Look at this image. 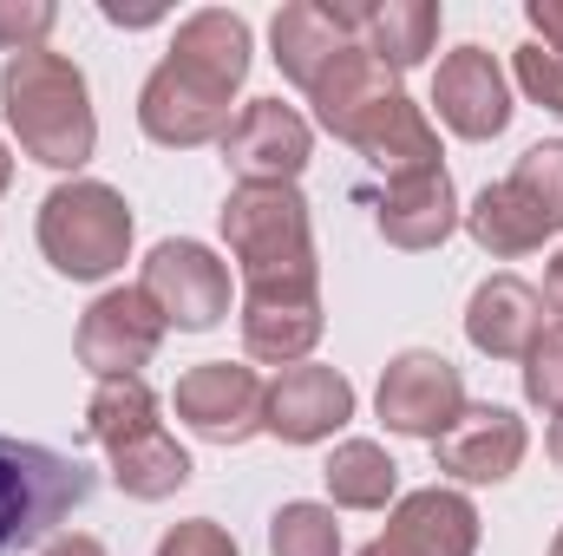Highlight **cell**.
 Returning a JSON list of instances; mask_svg holds the SVG:
<instances>
[{
	"label": "cell",
	"mask_w": 563,
	"mask_h": 556,
	"mask_svg": "<svg viewBox=\"0 0 563 556\" xmlns=\"http://www.w3.org/2000/svg\"><path fill=\"white\" fill-rule=\"evenodd\" d=\"M223 236L243 263L250 301H314L308 203L295 197V184H243L223 210Z\"/></svg>",
	"instance_id": "1"
},
{
	"label": "cell",
	"mask_w": 563,
	"mask_h": 556,
	"mask_svg": "<svg viewBox=\"0 0 563 556\" xmlns=\"http://www.w3.org/2000/svg\"><path fill=\"white\" fill-rule=\"evenodd\" d=\"M0 105H7V125L20 132L26 157L53 164V170H79L92 157V105H86V79L73 59L33 46V53H13L7 73H0Z\"/></svg>",
	"instance_id": "2"
},
{
	"label": "cell",
	"mask_w": 563,
	"mask_h": 556,
	"mask_svg": "<svg viewBox=\"0 0 563 556\" xmlns=\"http://www.w3.org/2000/svg\"><path fill=\"white\" fill-rule=\"evenodd\" d=\"M92 485L99 478L79 458L0 432V556L46 544L66 524V511H79L92 498Z\"/></svg>",
	"instance_id": "3"
},
{
	"label": "cell",
	"mask_w": 563,
	"mask_h": 556,
	"mask_svg": "<svg viewBox=\"0 0 563 556\" xmlns=\"http://www.w3.org/2000/svg\"><path fill=\"white\" fill-rule=\"evenodd\" d=\"M40 249L59 276L99 281L112 276L132 249V210L106 184H59L40 203Z\"/></svg>",
	"instance_id": "4"
},
{
	"label": "cell",
	"mask_w": 563,
	"mask_h": 556,
	"mask_svg": "<svg viewBox=\"0 0 563 556\" xmlns=\"http://www.w3.org/2000/svg\"><path fill=\"white\" fill-rule=\"evenodd\" d=\"M139 294L164 314V327H217L230 314V269L197 243H157Z\"/></svg>",
	"instance_id": "5"
},
{
	"label": "cell",
	"mask_w": 563,
	"mask_h": 556,
	"mask_svg": "<svg viewBox=\"0 0 563 556\" xmlns=\"http://www.w3.org/2000/svg\"><path fill=\"white\" fill-rule=\"evenodd\" d=\"M139 119L144 132L170 151H190V144H210V138H230V92L177 59H164L151 79H144V99H139Z\"/></svg>",
	"instance_id": "6"
},
{
	"label": "cell",
	"mask_w": 563,
	"mask_h": 556,
	"mask_svg": "<svg viewBox=\"0 0 563 556\" xmlns=\"http://www.w3.org/2000/svg\"><path fill=\"white\" fill-rule=\"evenodd\" d=\"M263 413H269V387L250 367L210 360V367H190L177 380V419L210 445H243L263 425Z\"/></svg>",
	"instance_id": "7"
},
{
	"label": "cell",
	"mask_w": 563,
	"mask_h": 556,
	"mask_svg": "<svg viewBox=\"0 0 563 556\" xmlns=\"http://www.w3.org/2000/svg\"><path fill=\"white\" fill-rule=\"evenodd\" d=\"M164 341V314L144 301L139 288H112L86 308L79 321V360L99 380H139V367L157 354Z\"/></svg>",
	"instance_id": "8"
},
{
	"label": "cell",
	"mask_w": 563,
	"mask_h": 556,
	"mask_svg": "<svg viewBox=\"0 0 563 556\" xmlns=\"http://www.w3.org/2000/svg\"><path fill=\"white\" fill-rule=\"evenodd\" d=\"M465 413V387H459V367L445 354H400L387 374H380V419L394 432H413V438H439L452 419Z\"/></svg>",
	"instance_id": "9"
},
{
	"label": "cell",
	"mask_w": 563,
	"mask_h": 556,
	"mask_svg": "<svg viewBox=\"0 0 563 556\" xmlns=\"http://www.w3.org/2000/svg\"><path fill=\"white\" fill-rule=\"evenodd\" d=\"M432 105L459 138H498L511 125V86H505V73L485 46H459V53L439 59Z\"/></svg>",
	"instance_id": "10"
},
{
	"label": "cell",
	"mask_w": 563,
	"mask_h": 556,
	"mask_svg": "<svg viewBox=\"0 0 563 556\" xmlns=\"http://www.w3.org/2000/svg\"><path fill=\"white\" fill-rule=\"evenodd\" d=\"M223 157L243 184H295L308 164V125L282 99H250L223 138Z\"/></svg>",
	"instance_id": "11"
},
{
	"label": "cell",
	"mask_w": 563,
	"mask_h": 556,
	"mask_svg": "<svg viewBox=\"0 0 563 556\" xmlns=\"http://www.w3.org/2000/svg\"><path fill=\"white\" fill-rule=\"evenodd\" d=\"M432 445H439V471H452L465 485H498L525 458V425L505 407H465Z\"/></svg>",
	"instance_id": "12"
},
{
	"label": "cell",
	"mask_w": 563,
	"mask_h": 556,
	"mask_svg": "<svg viewBox=\"0 0 563 556\" xmlns=\"http://www.w3.org/2000/svg\"><path fill=\"white\" fill-rule=\"evenodd\" d=\"M361 26H367V7H334V0L282 7L276 13V66L308 92V86L328 73V59H334L347 40H361Z\"/></svg>",
	"instance_id": "13"
},
{
	"label": "cell",
	"mask_w": 563,
	"mask_h": 556,
	"mask_svg": "<svg viewBox=\"0 0 563 556\" xmlns=\"http://www.w3.org/2000/svg\"><path fill=\"white\" fill-rule=\"evenodd\" d=\"M347 419H354V387L334 367H282V380L269 387L263 425L282 432L288 445H314V438H328Z\"/></svg>",
	"instance_id": "14"
},
{
	"label": "cell",
	"mask_w": 563,
	"mask_h": 556,
	"mask_svg": "<svg viewBox=\"0 0 563 556\" xmlns=\"http://www.w3.org/2000/svg\"><path fill=\"white\" fill-rule=\"evenodd\" d=\"M341 138L354 144V151H367L394 184H400V177H420V170H439V138H432L426 112L407 92H387L380 105H367Z\"/></svg>",
	"instance_id": "15"
},
{
	"label": "cell",
	"mask_w": 563,
	"mask_h": 556,
	"mask_svg": "<svg viewBox=\"0 0 563 556\" xmlns=\"http://www.w3.org/2000/svg\"><path fill=\"white\" fill-rule=\"evenodd\" d=\"M465 334L478 354L492 360H525L544 334V294L518 276H492L472 294V314H465Z\"/></svg>",
	"instance_id": "16"
},
{
	"label": "cell",
	"mask_w": 563,
	"mask_h": 556,
	"mask_svg": "<svg viewBox=\"0 0 563 556\" xmlns=\"http://www.w3.org/2000/svg\"><path fill=\"white\" fill-rule=\"evenodd\" d=\"M380 551L387 556H472L478 551V511L459 491H413L394 511Z\"/></svg>",
	"instance_id": "17"
},
{
	"label": "cell",
	"mask_w": 563,
	"mask_h": 556,
	"mask_svg": "<svg viewBox=\"0 0 563 556\" xmlns=\"http://www.w3.org/2000/svg\"><path fill=\"white\" fill-rule=\"evenodd\" d=\"M459 223V203H452V177L445 170H420V177H400L387 184V203H380V236L400 243V249H432L445 243Z\"/></svg>",
	"instance_id": "18"
},
{
	"label": "cell",
	"mask_w": 563,
	"mask_h": 556,
	"mask_svg": "<svg viewBox=\"0 0 563 556\" xmlns=\"http://www.w3.org/2000/svg\"><path fill=\"white\" fill-rule=\"evenodd\" d=\"M387 92H400V86H394V73H387L361 40H347V46L328 59V73L308 86V99H314V112H321V125H328L334 138H341L367 105H380Z\"/></svg>",
	"instance_id": "19"
},
{
	"label": "cell",
	"mask_w": 563,
	"mask_h": 556,
	"mask_svg": "<svg viewBox=\"0 0 563 556\" xmlns=\"http://www.w3.org/2000/svg\"><path fill=\"white\" fill-rule=\"evenodd\" d=\"M170 59L190 66V73H203V79H217L223 92H236L243 73H250V26L236 13H223V7H203V13H190L177 26Z\"/></svg>",
	"instance_id": "20"
},
{
	"label": "cell",
	"mask_w": 563,
	"mask_h": 556,
	"mask_svg": "<svg viewBox=\"0 0 563 556\" xmlns=\"http://www.w3.org/2000/svg\"><path fill=\"white\" fill-rule=\"evenodd\" d=\"M439 40V7L432 0H387V7H367V26H361V46L387 66V73H407L420 66Z\"/></svg>",
	"instance_id": "21"
},
{
	"label": "cell",
	"mask_w": 563,
	"mask_h": 556,
	"mask_svg": "<svg viewBox=\"0 0 563 556\" xmlns=\"http://www.w3.org/2000/svg\"><path fill=\"white\" fill-rule=\"evenodd\" d=\"M243 341L256 360L295 367L321 341V301H243Z\"/></svg>",
	"instance_id": "22"
},
{
	"label": "cell",
	"mask_w": 563,
	"mask_h": 556,
	"mask_svg": "<svg viewBox=\"0 0 563 556\" xmlns=\"http://www.w3.org/2000/svg\"><path fill=\"white\" fill-rule=\"evenodd\" d=\"M112 478H119L132 498H170V491L190 478V458H184V445H177L164 425H151V432L125 438V445L112 452Z\"/></svg>",
	"instance_id": "23"
},
{
	"label": "cell",
	"mask_w": 563,
	"mask_h": 556,
	"mask_svg": "<svg viewBox=\"0 0 563 556\" xmlns=\"http://www.w3.org/2000/svg\"><path fill=\"white\" fill-rule=\"evenodd\" d=\"M465 223H472V236H478L492 256H525V249H538V243L551 236V223H544L511 184H492V190L465 210Z\"/></svg>",
	"instance_id": "24"
},
{
	"label": "cell",
	"mask_w": 563,
	"mask_h": 556,
	"mask_svg": "<svg viewBox=\"0 0 563 556\" xmlns=\"http://www.w3.org/2000/svg\"><path fill=\"white\" fill-rule=\"evenodd\" d=\"M394 478H400V465H394L374 438H347V445H334V458H328V491H334V504H347V511H380V504L394 498Z\"/></svg>",
	"instance_id": "25"
},
{
	"label": "cell",
	"mask_w": 563,
	"mask_h": 556,
	"mask_svg": "<svg viewBox=\"0 0 563 556\" xmlns=\"http://www.w3.org/2000/svg\"><path fill=\"white\" fill-rule=\"evenodd\" d=\"M157 425V400H151V387L144 380H106L99 393H92V413H86V432L106 445V452H119L125 438H139Z\"/></svg>",
	"instance_id": "26"
},
{
	"label": "cell",
	"mask_w": 563,
	"mask_h": 556,
	"mask_svg": "<svg viewBox=\"0 0 563 556\" xmlns=\"http://www.w3.org/2000/svg\"><path fill=\"white\" fill-rule=\"evenodd\" d=\"M276 556H341V524L328 504H282L276 531H269Z\"/></svg>",
	"instance_id": "27"
},
{
	"label": "cell",
	"mask_w": 563,
	"mask_h": 556,
	"mask_svg": "<svg viewBox=\"0 0 563 556\" xmlns=\"http://www.w3.org/2000/svg\"><path fill=\"white\" fill-rule=\"evenodd\" d=\"M505 184H511L551 230H563V144H531Z\"/></svg>",
	"instance_id": "28"
},
{
	"label": "cell",
	"mask_w": 563,
	"mask_h": 556,
	"mask_svg": "<svg viewBox=\"0 0 563 556\" xmlns=\"http://www.w3.org/2000/svg\"><path fill=\"white\" fill-rule=\"evenodd\" d=\"M525 393H531L544 413L563 419V327H544L538 347L525 354Z\"/></svg>",
	"instance_id": "29"
},
{
	"label": "cell",
	"mask_w": 563,
	"mask_h": 556,
	"mask_svg": "<svg viewBox=\"0 0 563 556\" xmlns=\"http://www.w3.org/2000/svg\"><path fill=\"white\" fill-rule=\"evenodd\" d=\"M53 7L46 0H0V46L7 53H33L46 33H53Z\"/></svg>",
	"instance_id": "30"
},
{
	"label": "cell",
	"mask_w": 563,
	"mask_h": 556,
	"mask_svg": "<svg viewBox=\"0 0 563 556\" xmlns=\"http://www.w3.org/2000/svg\"><path fill=\"white\" fill-rule=\"evenodd\" d=\"M518 79H525V92H531L544 112L563 119V59H551L544 46H525V53H518Z\"/></svg>",
	"instance_id": "31"
},
{
	"label": "cell",
	"mask_w": 563,
	"mask_h": 556,
	"mask_svg": "<svg viewBox=\"0 0 563 556\" xmlns=\"http://www.w3.org/2000/svg\"><path fill=\"white\" fill-rule=\"evenodd\" d=\"M157 556H236V544H230V531H223V524L190 518V524H177V531L157 544Z\"/></svg>",
	"instance_id": "32"
},
{
	"label": "cell",
	"mask_w": 563,
	"mask_h": 556,
	"mask_svg": "<svg viewBox=\"0 0 563 556\" xmlns=\"http://www.w3.org/2000/svg\"><path fill=\"white\" fill-rule=\"evenodd\" d=\"M531 26L544 33V53L563 59V0H531Z\"/></svg>",
	"instance_id": "33"
},
{
	"label": "cell",
	"mask_w": 563,
	"mask_h": 556,
	"mask_svg": "<svg viewBox=\"0 0 563 556\" xmlns=\"http://www.w3.org/2000/svg\"><path fill=\"white\" fill-rule=\"evenodd\" d=\"M46 556H106V551H99L92 537H66V544H53Z\"/></svg>",
	"instance_id": "34"
},
{
	"label": "cell",
	"mask_w": 563,
	"mask_h": 556,
	"mask_svg": "<svg viewBox=\"0 0 563 556\" xmlns=\"http://www.w3.org/2000/svg\"><path fill=\"white\" fill-rule=\"evenodd\" d=\"M13 184V157H7V144H0V190Z\"/></svg>",
	"instance_id": "35"
},
{
	"label": "cell",
	"mask_w": 563,
	"mask_h": 556,
	"mask_svg": "<svg viewBox=\"0 0 563 556\" xmlns=\"http://www.w3.org/2000/svg\"><path fill=\"white\" fill-rule=\"evenodd\" d=\"M551 458H558V465H563V419H558V425H551Z\"/></svg>",
	"instance_id": "36"
},
{
	"label": "cell",
	"mask_w": 563,
	"mask_h": 556,
	"mask_svg": "<svg viewBox=\"0 0 563 556\" xmlns=\"http://www.w3.org/2000/svg\"><path fill=\"white\" fill-rule=\"evenodd\" d=\"M361 556H387V551H380V544H367V551H361Z\"/></svg>",
	"instance_id": "37"
},
{
	"label": "cell",
	"mask_w": 563,
	"mask_h": 556,
	"mask_svg": "<svg viewBox=\"0 0 563 556\" xmlns=\"http://www.w3.org/2000/svg\"><path fill=\"white\" fill-rule=\"evenodd\" d=\"M551 556H563V531H558V544H551Z\"/></svg>",
	"instance_id": "38"
}]
</instances>
